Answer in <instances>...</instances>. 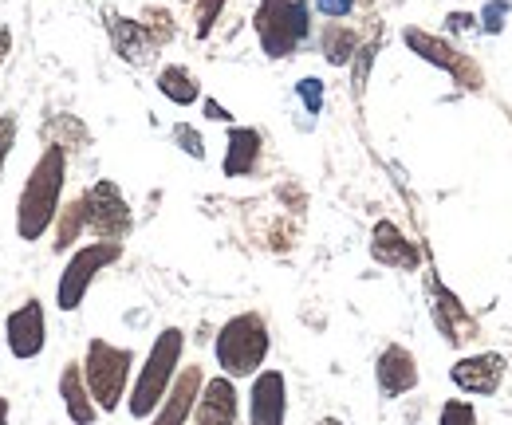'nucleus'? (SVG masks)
<instances>
[{"instance_id": "1", "label": "nucleus", "mask_w": 512, "mask_h": 425, "mask_svg": "<svg viewBox=\"0 0 512 425\" xmlns=\"http://www.w3.org/2000/svg\"><path fill=\"white\" fill-rule=\"evenodd\" d=\"M64 182H67V150L48 142V150L36 158L28 182L20 189L16 201V237L24 244L48 237V229L56 225V213L64 205Z\"/></svg>"}, {"instance_id": "2", "label": "nucleus", "mask_w": 512, "mask_h": 425, "mask_svg": "<svg viewBox=\"0 0 512 425\" xmlns=\"http://www.w3.org/2000/svg\"><path fill=\"white\" fill-rule=\"evenodd\" d=\"M182 347H186V335H182L178 327H166V331L154 339L146 363L138 370V382H134V390H130V398H127L130 418L142 422V418H150V414L162 406V398H166V390H170V382H174V374H178V363H182Z\"/></svg>"}, {"instance_id": "3", "label": "nucleus", "mask_w": 512, "mask_h": 425, "mask_svg": "<svg viewBox=\"0 0 512 425\" xmlns=\"http://www.w3.org/2000/svg\"><path fill=\"white\" fill-rule=\"evenodd\" d=\"M253 28L268 60H288L312 32V8L308 0H260Z\"/></svg>"}, {"instance_id": "4", "label": "nucleus", "mask_w": 512, "mask_h": 425, "mask_svg": "<svg viewBox=\"0 0 512 425\" xmlns=\"http://www.w3.org/2000/svg\"><path fill=\"white\" fill-rule=\"evenodd\" d=\"M268 323L256 315V311H245V315H233L221 331H217V366L225 370V378H249V374H260V366L268 359Z\"/></svg>"}, {"instance_id": "5", "label": "nucleus", "mask_w": 512, "mask_h": 425, "mask_svg": "<svg viewBox=\"0 0 512 425\" xmlns=\"http://www.w3.org/2000/svg\"><path fill=\"white\" fill-rule=\"evenodd\" d=\"M130 366L134 355L127 347H115L107 339H91L87 343V359H83V382L91 390V402L99 406V414H115L127 398Z\"/></svg>"}, {"instance_id": "6", "label": "nucleus", "mask_w": 512, "mask_h": 425, "mask_svg": "<svg viewBox=\"0 0 512 425\" xmlns=\"http://www.w3.org/2000/svg\"><path fill=\"white\" fill-rule=\"evenodd\" d=\"M123 256V244H107V241H95V244H83L79 252H71L67 268L60 272V288H56V307L60 311H75V307L87 300L95 276L103 268H111L115 260Z\"/></svg>"}, {"instance_id": "7", "label": "nucleus", "mask_w": 512, "mask_h": 425, "mask_svg": "<svg viewBox=\"0 0 512 425\" xmlns=\"http://www.w3.org/2000/svg\"><path fill=\"white\" fill-rule=\"evenodd\" d=\"M87 229L107 244H123L134 229V217H130V205L123 197V189L103 178L87 189Z\"/></svg>"}, {"instance_id": "8", "label": "nucleus", "mask_w": 512, "mask_h": 425, "mask_svg": "<svg viewBox=\"0 0 512 425\" xmlns=\"http://www.w3.org/2000/svg\"><path fill=\"white\" fill-rule=\"evenodd\" d=\"M402 40H406V48L418 56V60L434 63V67H442L446 75H453L465 91H481V67L469 60L465 52H457L449 40L442 36H430V32H422V28H406L402 32Z\"/></svg>"}, {"instance_id": "9", "label": "nucleus", "mask_w": 512, "mask_h": 425, "mask_svg": "<svg viewBox=\"0 0 512 425\" xmlns=\"http://www.w3.org/2000/svg\"><path fill=\"white\" fill-rule=\"evenodd\" d=\"M4 339H8V351L12 359L28 363V359H40L44 347H48V319H44V304L40 300H24L8 315L4 323Z\"/></svg>"}, {"instance_id": "10", "label": "nucleus", "mask_w": 512, "mask_h": 425, "mask_svg": "<svg viewBox=\"0 0 512 425\" xmlns=\"http://www.w3.org/2000/svg\"><path fill=\"white\" fill-rule=\"evenodd\" d=\"M505 366H509L505 363V355L485 351V355L457 359L453 370H449V378H453V386H457V390L489 398V394H497V390H501V382H505Z\"/></svg>"}, {"instance_id": "11", "label": "nucleus", "mask_w": 512, "mask_h": 425, "mask_svg": "<svg viewBox=\"0 0 512 425\" xmlns=\"http://www.w3.org/2000/svg\"><path fill=\"white\" fill-rule=\"evenodd\" d=\"M201 386H205L201 366H182V370L174 374V382H170V390H166L162 406L154 410V422L150 425H186L190 422Z\"/></svg>"}, {"instance_id": "12", "label": "nucleus", "mask_w": 512, "mask_h": 425, "mask_svg": "<svg viewBox=\"0 0 512 425\" xmlns=\"http://www.w3.org/2000/svg\"><path fill=\"white\" fill-rule=\"evenodd\" d=\"M288 418V386L280 370H260L249 394V425H284Z\"/></svg>"}, {"instance_id": "13", "label": "nucleus", "mask_w": 512, "mask_h": 425, "mask_svg": "<svg viewBox=\"0 0 512 425\" xmlns=\"http://www.w3.org/2000/svg\"><path fill=\"white\" fill-rule=\"evenodd\" d=\"M193 425H237V386L233 378H209L197 394L193 406Z\"/></svg>"}, {"instance_id": "14", "label": "nucleus", "mask_w": 512, "mask_h": 425, "mask_svg": "<svg viewBox=\"0 0 512 425\" xmlns=\"http://www.w3.org/2000/svg\"><path fill=\"white\" fill-rule=\"evenodd\" d=\"M107 36H111V48H115V56L123 63L142 67V63H150L158 56V48H154V40L146 36V28H142L138 20H130V16L107 12Z\"/></svg>"}, {"instance_id": "15", "label": "nucleus", "mask_w": 512, "mask_h": 425, "mask_svg": "<svg viewBox=\"0 0 512 425\" xmlns=\"http://www.w3.org/2000/svg\"><path fill=\"white\" fill-rule=\"evenodd\" d=\"M375 382H379V394L383 398L410 394L418 386V363H414V355L406 347L390 343L383 355H379V363H375Z\"/></svg>"}, {"instance_id": "16", "label": "nucleus", "mask_w": 512, "mask_h": 425, "mask_svg": "<svg viewBox=\"0 0 512 425\" xmlns=\"http://www.w3.org/2000/svg\"><path fill=\"white\" fill-rule=\"evenodd\" d=\"M371 256L386 264V268H402V272H414L418 268V248L402 237V229L394 221H379L371 229Z\"/></svg>"}, {"instance_id": "17", "label": "nucleus", "mask_w": 512, "mask_h": 425, "mask_svg": "<svg viewBox=\"0 0 512 425\" xmlns=\"http://www.w3.org/2000/svg\"><path fill=\"white\" fill-rule=\"evenodd\" d=\"M60 398H64V410L71 425H95L99 418V406L91 402V390L83 382V366L79 363H67L60 370Z\"/></svg>"}, {"instance_id": "18", "label": "nucleus", "mask_w": 512, "mask_h": 425, "mask_svg": "<svg viewBox=\"0 0 512 425\" xmlns=\"http://www.w3.org/2000/svg\"><path fill=\"white\" fill-rule=\"evenodd\" d=\"M430 292H434V323L438 331L446 335V343H461L465 335H473V319L469 311L461 307V300L449 292L442 280H430Z\"/></svg>"}, {"instance_id": "19", "label": "nucleus", "mask_w": 512, "mask_h": 425, "mask_svg": "<svg viewBox=\"0 0 512 425\" xmlns=\"http://www.w3.org/2000/svg\"><path fill=\"white\" fill-rule=\"evenodd\" d=\"M256 162H260V130H253V126H233L229 130L221 174L225 178H249L256 170Z\"/></svg>"}, {"instance_id": "20", "label": "nucleus", "mask_w": 512, "mask_h": 425, "mask_svg": "<svg viewBox=\"0 0 512 425\" xmlns=\"http://www.w3.org/2000/svg\"><path fill=\"white\" fill-rule=\"evenodd\" d=\"M158 91H162L174 107H193V103L201 99V87H197L193 71L182 67V63H170V67L158 71Z\"/></svg>"}, {"instance_id": "21", "label": "nucleus", "mask_w": 512, "mask_h": 425, "mask_svg": "<svg viewBox=\"0 0 512 425\" xmlns=\"http://www.w3.org/2000/svg\"><path fill=\"white\" fill-rule=\"evenodd\" d=\"M87 229V193H79V197H71L60 205V213H56V252H67L71 244L79 241V233Z\"/></svg>"}, {"instance_id": "22", "label": "nucleus", "mask_w": 512, "mask_h": 425, "mask_svg": "<svg viewBox=\"0 0 512 425\" xmlns=\"http://www.w3.org/2000/svg\"><path fill=\"white\" fill-rule=\"evenodd\" d=\"M355 52H359V36L351 28H343V24H327V32H323V60L331 63V67H347V63L355 60Z\"/></svg>"}, {"instance_id": "23", "label": "nucleus", "mask_w": 512, "mask_h": 425, "mask_svg": "<svg viewBox=\"0 0 512 425\" xmlns=\"http://www.w3.org/2000/svg\"><path fill=\"white\" fill-rule=\"evenodd\" d=\"M138 24H142L146 36L154 40V48H166V44L178 36V24H174V16H170L166 8H146V12L138 16Z\"/></svg>"}, {"instance_id": "24", "label": "nucleus", "mask_w": 512, "mask_h": 425, "mask_svg": "<svg viewBox=\"0 0 512 425\" xmlns=\"http://www.w3.org/2000/svg\"><path fill=\"white\" fill-rule=\"evenodd\" d=\"M229 0H197V8H193V32H197V40H205L209 32H213V24H217V16H221V8H225Z\"/></svg>"}, {"instance_id": "25", "label": "nucleus", "mask_w": 512, "mask_h": 425, "mask_svg": "<svg viewBox=\"0 0 512 425\" xmlns=\"http://www.w3.org/2000/svg\"><path fill=\"white\" fill-rule=\"evenodd\" d=\"M296 95H300V103L308 107V115H320L323 111V79H316V75L300 79V83H296Z\"/></svg>"}, {"instance_id": "26", "label": "nucleus", "mask_w": 512, "mask_h": 425, "mask_svg": "<svg viewBox=\"0 0 512 425\" xmlns=\"http://www.w3.org/2000/svg\"><path fill=\"white\" fill-rule=\"evenodd\" d=\"M174 142L190 154V158H197V162H205V142H201V134H197V126H190V122H178L174 126Z\"/></svg>"}, {"instance_id": "27", "label": "nucleus", "mask_w": 512, "mask_h": 425, "mask_svg": "<svg viewBox=\"0 0 512 425\" xmlns=\"http://www.w3.org/2000/svg\"><path fill=\"white\" fill-rule=\"evenodd\" d=\"M509 12H512L509 0H489L485 12H481V28H485L489 36H497V32L505 28V16H509Z\"/></svg>"}, {"instance_id": "28", "label": "nucleus", "mask_w": 512, "mask_h": 425, "mask_svg": "<svg viewBox=\"0 0 512 425\" xmlns=\"http://www.w3.org/2000/svg\"><path fill=\"white\" fill-rule=\"evenodd\" d=\"M438 425H477V410H473L469 402H457V398H453V402L442 406V422Z\"/></svg>"}, {"instance_id": "29", "label": "nucleus", "mask_w": 512, "mask_h": 425, "mask_svg": "<svg viewBox=\"0 0 512 425\" xmlns=\"http://www.w3.org/2000/svg\"><path fill=\"white\" fill-rule=\"evenodd\" d=\"M16 115H0V174H4V162H8V154H12V146H16Z\"/></svg>"}, {"instance_id": "30", "label": "nucleus", "mask_w": 512, "mask_h": 425, "mask_svg": "<svg viewBox=\"0 0 512 425\" xmlns=\"http://www.w3.org/2000/svg\"><path fill=\"white\" fill-rule=\"evenodd\" d=\"M375 48L379 44H363L355 56H359V67H355V91H363V83H367V67H371V60H375Z\"/></svg>"}, {"instance_id": "31", "label": "nucleus", "mask_w": 512, "mask_h": 425, "mask_svg": "<svg viewBox=\"0 0 512 425\" xmlns=\"http://www.w3.org/2000/svg\"><path fill=\"white\" fill-rule=\"evenodd\" d=\"M316 8H320L323 16H331V20H343V16H351L355 0H316Z\"/></svg>"}, {"instance_id": "32", "label": "nucleus", "mask_w": 512, "mask_h": 425, "mask_svg": "<svg viewBox=\"0 0 512 425\" xmlns=\"http://www.w3.org/2000/svg\"><path fill=\"white\" fill-rule=\"evenodd\" d=\"M205 119H213V122H229V119H233V115H229V111H225V107H221L217 99H205Z\"/></svg>"}, {"instance_id": "33", "label": "nucleus", "mask_w": 512, "mask_h": 425, "mask_svg": "<svg viewBox=\"0 0 512 425\" xmlns=\"http://www.w3.org/2000/svg\"><path fill=\"white\" fill-rule=\"evenodd\" d=\"M465 28H473V16L453 12V16H449V32H465Z\"/></svg>"}, {"instance_id": "34", "label": "nucleus", "mask_w": 512, "mask_h": 425, "mask_svg": "<svg viewBox=\"0 0 512 425\" xmlns=\"http://www.w3.org/2000/svg\"><path fill=\"white\" fill-rule=\"evenodd\" d=\"M8 52H12V28L4 24V28H0V63L8 60Z\"/></svg>"}, {"instance_id": "35", "label": "nucleus", "mask_w": 512, "mask_h": 425, "mask_svg": "<svg viewBox=\"0 0 512 425\" xmlns=\"http://www.w3.org/2000/svg\"><path fill=\"white\" fill-rule=\"evenodd\" d=\"M0 425H8V398H0Z\"/></svg>"}, {"instance_id": "36", "label": "nucleus", "mask_w": 512, "mask_h": 425, "mask_svg": "<svg viewBox=\"0 0 512 425\" xmlns=\"http://www.w3.org/2000/svg\"><path fill=\"white\" fill-rule=\"evenodd\" d=\"M316 425H343V422H339V418H320Z\"/></svg>"}]
</instances>
